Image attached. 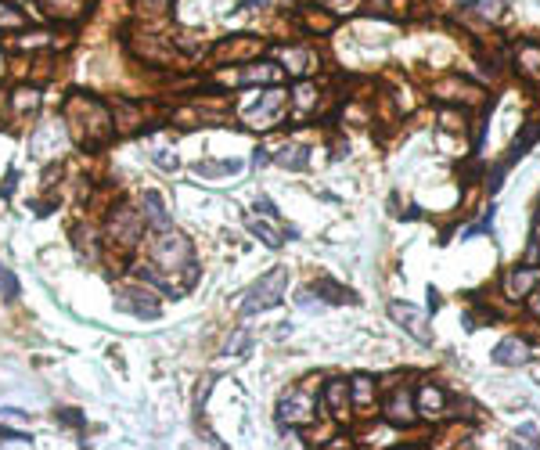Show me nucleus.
Here are the masks:
<instances>
[{
  "instance_id": "obj_3",
  "label": "nucleus",
  "mask_w": 540,
  "mask_h": 450,
  "mask_svg": "<svg viewBox=\"0 0 540 450\" xmlns=\"http://www.w3.org/2000/svg\"><path fill=\"white\" fill-rule=\"evenodd\" d=\"M285 296H288V267H274V270H266L256 285L245 292V299H242L238 310H242V317H256L263 310L281 306Z\"/></svg>"
},
{
  "instance_id": "obj_12",
  "label": "nucleus",
  "mask_w": 540,
  "mask_h": 450,
  "mask_svg": "<svg viewBox=\"0 0 540 450\" xmlns=\"http://www.w3.org/2000/svg\"><path fill=\"white\" fill-rule=\"evenodd\" d=\"M320 400L324 407H328L332 414H346L350 407V385L342 378H332V382H324V392H320Z\"/></svg>"
},
{
  "instance_id": "obj_6",
  "label": "nucleus",
  "mask_w": 540,
  "mask_h": 450,
  "mask_svg": "<svg viewBox=\"0 0 540 450\" xmlns=\"http://www.w3.org/2000/svg\"><path fill=\"white\" fill-rule=\"evenodd\" d=\"M278 422L281 425H310L313 422V397L310 389H288L278 404Z\"/></svg>"
},
{
  "instance_id": "obj_20",
  "label": "nucleus",
  "mask_w": 540,
  "mask_h": 450,
  "mask_svg": "<svg viewBox=\"0 0 540 450\" xmlns=\"http://www.w3.org/2000/svg\"><path fill=\"white\" fill-rule=\"evenodd\" d=\"M536 281H540V270H533V267H522V270H512L508 274V296H526L533 285H536Z\"/></svg>"
},
{
  "instance_id": "obj_29",
  "label": "nucleus",
  "mask_w": 540,
  "mask_h": 450,
  "mask_svg": "<svg viewBox=\"0 0 540 450\" xmlns=\"http://www.w3.org/2000/svg\"><path fill=\"white\" fill-rule=\"evenodd\" d=\"M54 422H62V425H69V429H87V418L80 414V411H54Z\"/></svg>"
},
{
  "instance_id": "obj_1",
  "label": "nucleus",
  "mask_w": 540,
  "mask_h": 450,
  "mask_svg": "<svg viewBox=\"0 0 540 450\" xmlns=\"http://www.w3.org/2000/svg\"><path fill=\"white\" fill-rule=\"evenodd\" d=\"M62 119H65L69 137H72L80 148H87V151L104 148L108 141L116 137V123H112V116H108L104 101H97L94 94H83V90H72V94L65 97Z\"/></svg>"
},
{
  "instance_id": "obj_37",
  "label": "nucleus",
  "mask_w": 540,
  "mask_h": 450,
  "mask_svg": "<svg viewBox=\"0 0 540 450\" xmlns=\"http://www.w3.org/2000/svg\"><path fill=\"white\" fill-rule=\"evenodd\" d=\"M266 159H270V155H266V151H263V148H256V155H252V166H263V162H266Z\"/></svg>"
},
{
  "instance_id": "obj_17",
  "label": "nucleus",
  "mask_w": 540,
  "mask_h": 450,
  "mask_svg": "<svg viewBox=\"0 0 540 450\" xmlns=\"http://www.w3.org/2000/svg\"><path fill=\"white\" fill-rule=\"evenodd\" d=\"M285 80V69H278L274 62H259V65H249L245 73H242V87H249V83H281Z\"/></svg>"
},
{
  "instance_id": "obj_27",
  "label": "nucleus",
  "mask_w": 540,
  "mask_h": 450,
  "mask_svg": "<svg viewBox=\"0 0 540 450\" xmlns=\"http://www.w3.org/2000/svg\"><path fill=\"white\" fill-rule=\"evenodd\" d=\"M468 8H472L475 15H482V18H497L501 8H504V0H472Z\"/></svg>"
},
{
  "instance_id": "obj_31",
  "label": "nucleus",
  "mask_w": 540,
  "mask_h": 450,
  "mask_svg": "<svg viewBox=\"0 0 540 450\" xmlns=\"http://www.w3.org/2000/svg\"><path fill=\"white\" fill-rule=\"evenodd\" d=\"M313 101H317V90H313L310 83H299V87H296V105H299V108H310Z\"/></svg>"
},
{
  "instance_id": "obj_21",
  "label": "nucleus",
  "mask_w": 540,
  "mask_h": 450,
  "mask_svg": "<svg viewBox=\"0 0 540 450\" xmlns=\"http://www.w3.org/2000/svg\"><path fill=\"white\" fill-rule=\"evenodd\" d=\"M270 159H274L278 166H285V170H306V148H299V144H281L274 155H270Z\"/></svg>"
},
{
  "instance_id": "obj_10",
  "label": "nucleus",
  "mask_w": 540,
  "mask_h": 450,
  "mask_svg": "<svg viewBox=\"0 0 540 450\" xmlns=\"http://www.w3.org/2000/svg\"><path fill=\"white\" fill-rule=\"evenodd\" d=\"M313 292L324 296V303H335V306H342V303H360V296H357L353 289L339 285V281H332V277H317Z\"/></svg>"
},
{
  "instance_id": "obj_34",
  "label": "nucleus",
  "mask_w": 540,
  "mask_h": 450,
  "mask_svg": "<svg viewBox=\"0 0 540 450\" xmlns=\"http://www.w3.org/2000/svg\"><path fill=\"white\" fill-rule=\"evenodd\" d=\"M515 436H522V446H540V439H536V425H522Z\"/></svg>"
},
{
  "instance_id": "obj_8",
  "label": "nucleus",
  "mask_w": 540,
  "mask_h": 450,
  "mask_svg": "<svg viewBox=\"0 0 540 450\" xmlns=\"http://www.w3.org/2000/svg\"><path fill=\"white\" fill-rule=\"evenodd\" d=\"M141 220H144V227H151V231H170L173 227V216H170V209H166V202H162L158 191H144V198H141Z\"/></svg>"
},
{
  "instance_id": "obj_2",
  "label": "nucleus",
  "mask_w": 540,
  "mask_h": 450,
  "mask_svg": "<svg viewBox=\"0 0 540 450\" xmlns=\"http://www.w3.org/2000/svg\"><path fill=\"white\" fill-rule=\"evenodd\" d=\"M151 267H158L162 274H170L177 281V289L188 292L191 285L184 277L198 281V263H195V249L184 235H177L173 227L170 231H158V238L151 242Z\"/></svg>"
},
{
  "instance_id": "obj_15",
  "label": "nucleus",
  "mask_w": 540,
  "mask_h": 450,
  "mask_svg": "<svg viewBox=\"0 0 540 450\" xmlns=\"http://www.w3.org/2000/svg\"><path fill=\"white\" fill-rule=\"evenodd\" d=\"M245 227H249V235L259 238L266 249H281V245H285V235L274 227V223H266V220H259V216H245Z\"/></svg>"
},
{
  "instance_id": "obj_28",
  "label": "nucleus",
  "mask_w": 540,
  "mask_h": 450,
  "mask_svg": "<svg viewBox=\"0 0 540 450\" xmlns=\"http://www.w3.org/2000/svg\"><path fill=\"white\" fill-rule=\"evenodd\" d=\"M0 443H22V446H33V436L22 432V429H8V425H0Z\"/></svg>"
},
{
  "instance_id": "obj_32",
  "label": "nucleus",
  "mask_w": 540,
  "mask_h": 450,
  "mask_svg": "<svg viewBox=\"0 0 540 450\" xmlns=\"http://www.w3.org/2000/svg\"><path fill=\"white\" fill-rule=\"evenodd\" d=\"M490 227H494V209H490V213H486V216H482V220L475 223V227H468V231H465V238H475V235H482V231H490Z\"/></svg>"
},
{
  "instance_id": "obj_9",
  "label": "nucleus",
  "mask_w": 540,
  "mask_h": 450,
  "mask_svg": "<svg viewBox=\"0 0 540 450\" xmlns=\"http://www.w3.org/2000/svg\"><path fill=\"white\" fill-rule=\"evenodd\" d=\"M386 418H389L393 425H414L418 407H414V400H411V389H407V385H404V389H396L393 397H389V404H386Z\"/></svg>"
},
{
  "instance_id": "obj_14",
  "label": "nucleus",
  "mask_w": 540,
  "mask_h": 450,
  "mask_svg": "<svg viewBox=\"0 0 540 450\" xmlns=\"http://www.w3.org/2000/svg\"><path fill=\"white\" fill-rule=\"evenodd\" d=\"M238 170H242V162H238V159H202V162H195V173H198L202 181L231 177V173H238Z\"/></svg>"
},
{
  "instance_id": "obj_36",
  "label": "nucleus",
  "mask_w": 540,
  "mask_h": 450,
  "mask_svg": "<svg viewBox=\"0 0 540 450\" xmlns=\"http://www.w3.org/2000/svg\"><path fill=\"white\" fill-rule=\"evenodd\" d=\"M256 8H266V0H242L238 11H256Z\"/></svg>"
},
{
  "instance_id": "obj_25",
  "label": "nucleus",
  "mask_w": 540,
  "mask_h": 450,
  "mask_svg": "<svg viewBox=\"0 0 540 450\" xmlns=\"http://www.w3.org/2000/svg\"><path fill=\"white\" fill-rule=\"evenodd\" d=\"M249 346H252V331H249V328H238L231 339H227V357H245Z\"/></svg>"
},
{
  "instance_id": "obj_38",
  "label": "nucleus",
  "mask_w": 540,
  "mask_h": 450,
  "mask_svg": "<svg viewBox=\"0 0 540 450\" xmlns=\"http://www.w3.org/2000/svg\"><path fill=\"white\" fill-rule=\"evenodd\" d=\"M533 310H536V314H540V299H536V303H533Z\"/></svg>"
},
{
  "instance_id": "obj_23",
  "label": "nucleus",
  "mask_w": 540,
  "mask_h": 450,
  "mask_svg": "<svg viewBox=\"0 0 540 450\" xmlns=\"http://www.w3.org/2000/svg\"><path fill=\"white\" fill-rule=\"evenodd\" d=\"M11 101H15V116H33V112L40 108V90H29V87H22V90H15L11 94Z\"/></svg>"
},
{
  "instance_id": "obj_18",
  "label": "nucleus",
  "mask_w": 540,
  "mask_h": 450,
  "mask_svg": "<svg viewBox=\"0 0 540 450\" xmlns=\"http://www.w3.org/2000/svg\"><path fill=\"white\" fill-rule=\"evenodd\" d=\"M443 407H447L443 389H436V385H425V389L418 392V414H425V418H436V414H443Z\"/></svg>"
},
{
  "instance_id": "obj_16",
  "label": "nucleus",
  "mask_w": 540,
  "mask_h": 450,
  "mask_svg": "<svg viewBox=\"0 0 540 450\" xmlns=\"http://www.w3.org/2000/svg\"><path fill=\"white\" fill-rule=\"evenodd\" d=\"M33 4L43 8L50 18H65V22H72V18H80L87 11L83 0H33Z\"/></svg>"
},
{
  "instance_id": "obj_4",
  "label": "nucleus",
  "mask_w": 540,
  "mask_h": 450,
  "mask_svg": "<svg viewBox=\"0 0 540 450\" xmlns=\"http://www.w3.org/2000/svg\"><path fill=\"white\" fill-rule=\"evenodd\" d=\"M116 310H123V314H134V317H148V321H155L158 314H162V306H158V299H155V292L151 289H144V281L141 285H119L116 289Z\"/></svg>"
},
{
  "instance_id": "obj_13",
  "label": "nucleus",
  "mask_w": 540,
  "mask_h": 450,
  "mask_svg": "<svg viewBox=\"0 0 540 450\" xmlns=\"http://www.w3.org/2000/svg\"><path fill=\"white\" fill-rule=\"evenodd\" d=\"M494 360H497V364H504V368H519V364H529V346H526L522 339H504V343H497V350H494Z\"/></svg>"
},
{
  "instance_id": "obj_5",
  "label": "nucleus",
  "mask_w": 540,
  "mask_h": 450,
  "mask_svg": "<svg viewBox=\"0 0 540 450\" xmlns=\"http://www.w3.org/2000/svg\"><path fill=\"white\" fill-rule=\"evenodd\" d=\"M141 235H144V220L137 209H130V205L112 209V216H108V238L119 249H134L141 242Z\"/></svg>"
},
{
  "instance_id": "obj_7",
  "label": "nucleus",
  "mask_w": 540,
  "mask_h": 450,
  "mask_svg": "<svg viewBox=\"0 0 540 450\" xmlns=\"http://www.w3.org/2000/svg\"><path fill=\"white\" fill-rule=\"evenodd\" d=\"M389 317L407 331V335H414L418 343H432V331H428V321H425V314L418 310V306H411V303H400V299H393L389 303Z\"/></svg>"
},
{
  "instance_id": "obj_24",
  "label": "nucleus",
  "mask_w": 540,
  "mask_h": 450,
  "mask_svg": "<svg viewBox=\"0 0 540 450\" xmlns=\"http://www.w3.org/2000/svg\"><path fill=\"white\" fill-rule=\"evenodd\" d=\"M371 392H374V382H371L367 375H357V378L350 382V400H353L357 407L371 404Z\"/></svg>"
},
{
  "instance_id": "obj_11",
  "label": "nucleus",
  "mask_w": 540,
  "mask_h": 450,
  "mask_svg": "<svg viewBox=\"0 0 540 450\" xmlns=\"http://www.w3.org/2000/svg\"><path fill=\"white\" fill-rule=\"evenodd\" d=\"M536 141H540V123H533V127H526V130H522V137H519V141L512 144V155H508V162L501 166V170H497V177L490 181V188H494V191L501 188V173L508 170V166H512V162H519V159H522V155L529 151V144H536Z\"/></svg>"
},
{
  "instance_id": "obj_19",
  "label": "nucleus",
  "mask_w": 540,
  "mask_h": 450,
  "mask_svg": "<svg viewBox=\"0 0 540 450\" xmlns=\"http://www.w3.org/2000/svg\"><path fill=\"white\" fill-rule=\"evenodd\" d=\"M281 101H285V94H281L278 87H274V90H263L259 105H256L252 112H245V119H274L278 108H281Z\"/></svg>"
},
{
  "instance_id": "obj_22",
  "label": "nucleus",
  "mask_w": 540,
  "mask_h": 450,
  "mask_svg": "<svg viewBox=\"0 0 540 450\" xmlns=\"http://www.w3.org/2000/svg\"><path fill=\"white\" fill-rule=\"evenodd\" d=\"M18 29H26L22 8H15L11 0H0V33H18Z\"/></svg>"
},
{
  "instance_id": "obj_33",
  "label": "nucleus",
  "mask_w": 540,
  "mask_h": 450,
  "mask_svg": "<svg viewBox=\"0 0 540 450\" xmlns=\"http://www.w3.org/2000/svg\"><path fill=\"white\" fill-rule=\"evenodd\" d=\"M151 159H155V162L162 166V170H177V155H170L166 148H158V151H155Z\"/></svg>"
},
{
  "instance_id": "obj_35",
  "label": "nucleus",
  "mask_w": 540,
  "mask_h": 450,
  "mask_svg": "<svg viewBox=\"0 0 540 450\" xmlns=\"http://www.w3.org/2000/svg\"><path fill=\"white\" fill-rule=\"evenodd\" d=\"M256 213H263V216H278V209H274V202H270V198H256Z\"/></svg>"
},
{
  "instance_id": "obj_30",
  "label": "nucleus",
  "mask_w": 540,
  "mask_h": 450,
  "mask_svg": "<svg viewBox=\"0 0 540 450\" xmlns=\"http://www.w3.org/2000/svg\"><path fill=\"white\" fill-rule=\"evenodd\" d=\"M137 8L148 11V15H162V11L173 8V0H137Z\"/></svg>"
},
{
  "instance_id": "obj_26",
  "label": "nucleus",
  "mask_w": 540,
  "mask_h": 450,
  "mask_svg": "<svg viewBox=\"0 0 540 450\" xmlns=\"http://www.w3.org/2000/svg\"><path fill=\"white\" fill-rule=\"evenodd\" d=\"M0 296H4L8 303L18 299V277H15L11 267H4V263H0Z\"/></svg>"
}]
</instances>
